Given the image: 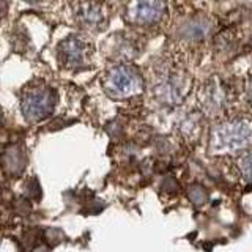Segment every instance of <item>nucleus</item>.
I'll list each match as a JSON object with an SVG mask.
<instances>
[{"label":"nucleus","instance_id":"nucleus-16","mask_svg":"<svg viewBox=\"0 0 252 252\" xmlns=\"http://www.w3.org/2000/svg\"><path fill=\"white\" fill-rule=\"evenodd\" d=\"M26 2H30V3H35V2H39V0H26Z\"/></svg>","mask_w":252,"mask_h":252},{"label":"nucleus","instance_id":"nucleus-7","mask_svg":"<svg viewBox=\"0 0 252 252\" xmlns=\"http://www.w3.org/2000/svg\"><path fill=\"white\" fill-rule=\"evenodd\" d=\"M185 93V77L180 74H167L156 87L158 98L165 104H178Z\"/></svg>","mask_w":252,"mask_h":252},{"label":"nucleus","instance_id":"nucleus-5","mask_svg":"<svg viewBox=\"0 0 252 252\" xmlns=\"http://www.w3.org/2000/svg\"><path fill=\"white\" fill-rule=\"evenodd\" d=\"M59 60L65 68L81 66L87 55V43L79 36H69L59 44L57 47Z\"/></svg>","mask_w":252,"mask_h":252},{"label":"nucleus","instance_id":"nucleus-3","mask_svg":"<svg viewBox=\"0 0 252 252\" xmlns=\"http://www.w3.org/2000/svg\"><path fill=\"white\" fill-rule=\"evenodd\" d=\"M55 92L47 85H32L22 93L21 109L29 122H39L52 114L55 106Z\"/></svg>","mask_w":252,"mask_h":252},{"label":"nucleus","instance_id":"nucleus-9","mask_svg":"<svg viewBox=\"0 0 252 252\" xmlns=\"http://www.w3.org/2000/svg\"><path fill=\"white\" fill-rule=\"evenodd\" d=\"M227 102V89L224 84L211 81L203 90V104L211 112H218Z\"/></svg>","mask_w":252,"mask_h":252},{"label":"nucleus","instance_id":"nucleus-14","mask_svg":"<svg viewBox=\"0 0 252 252\" xmlns=\"http://www.w3.org/2000/svg\"><path fill=\"white\" fill-rule=\"evenodd\" d=\"M6 10H8V3L5 2V0H0V18H3Z\"/></svg>","mask_w":252,"mask_h":252},{"label":"nucleus","instance_id":"nucleus-10","mask_svg":"<svg viewBox=\"0 0 252 252\" xmlns=\"http://www.w3.org/2000/svg\"><path fill=\"white\" fill-rule=\"evenodd\" d=\"M210 26L203 19H192L183 27V35L189 39H202L208 33Z\"/></svg>","mask_w":252,"mask_h":252},{"label":"nucleus","instance_id":"nucleus-15","mask_svg":"<svg viewBox=\"0 0 252 252\" xmlns=\"http://www.w3.org/2000/svg\"><path fill=\"white\" fill-rule=\"evenodd\" d=\"M249 96H251V99H252V76H251V79H249Z\"/></svg>","mask_w":252,"mask_h":252},{"label":"nucleus","instance_id":"nucleus-2","mask_svg":"<svg viewBox=\"0 0 252 252\" xmlns=\"http://www.w3.org/2000/svg\"><path fill=\"white\" fill-rule=\"evenodd\" d=\"M104 89L112 98H131L144 89V81L139 71L128 65H117L104 76Z\"/></svg>","mask_w":252,"mask_h":252},{"label":"nucleus","instance_id":"nucleus-8","mask_svg":"<svg viewBox=\"0 0 252 252\" xmlns=\"http://www.w3.org/2000/svg\"><path fill=\"white\" fill-rule=\"evenodd\" d=\"M0 162H2V167L6 173L10 175H21L22 170L26 169V155H24V150L19 145H11L5 150V153L0 158Z\"/></svg>","mask_w":252,"mask_h":252},{"label":"nucleus","instance_id":"nucleus-18","mask_svg":"<svg viewBox=\"0 0 252 252\" xmlns=\"http://www.w3.org/2000/svg\"><path fill=\"white\" fill-rule=\"evenodd\" d=\"M0 197H2V189H0Z\"/></svg>","mask_w":252,"mask_h":252},{"label":"nucleus","instance_id":"nucleus-4","mask_svg":"<svg viewBox=\"0 0 252 252\" xmlns=\"http://www.w3.org/2000/svg\"><path fill=\"white\" fill-rule=\"evenodd\" d=\"M164 0H131L125 10V18L136 26H153L165 14Z\"/></svg>","mask_w":252,"mask_h":252},{"label":"nucleus","instance_id":"nucleus-1","mask_svg":"<svg viewBox=\"0 0 252 252\" xmlns=\"http://www.w3.org/2000/svg\"><path fill=\"white\" fill-rule=\"evenodd\" d=\"M252 144V123L249 120H232L218 125L211 131V153L224 155L248 148Z\"/></svg>","mask_w":252,"mask_h":252},{"label":"nucleus","instance_id":"nucleus-17","mask_svg":"<svg viewBox=\"0 0 252 252\" xmlns=\"http://www.w3.org/2000/svg\"><path fill=\"white\" fill-rule=\"evenodd\" d=\"M2 122H3V117H2V112H0V125H2Z\"/></svg>","mask_w":252,"mask_h":252},{"label":"nucleus","instance_id":"nucleus-6","mask_svg":"<svg viewBox=\"0 0 252 252\" xmlns=\"http://www.w3.org/2000/svg\"><path fill=\"white\" fill-rule=\"evenodd\" d=\"M74 14L85 26H99L106 21V6L102 0H76Z\"/></svg>","mask_w":252,"mask_h":252},{"label":"nucleus","instance_id":"nucleus-12","mask_svg":"<svg viewBox=\"0 0 252 252\" xmlns=\"http://www.w3.org/2000/svg\"><path fill=\"white\" fill-rule=\"evenodd\" d=\"M188 195L189 199H191L194 203L200 205L205 202V199H207V192H205V189L202 186H192L191 189L188 191Z\"/></svg>","mask_w":252,"mask_h":252},{"label":"nucleus","instance_id":"nucleus-11","mask_svg":"<svg viewBox=\"0 0 252 252\" xmlns=\"http://www.w3.org/2000/svg\"><path fill=\"white\" fill-rule=\"evenodd\" d=\"M238 165H240V172H241L243 178L252 183V152H248L246 155H243L240 158Z\"/></svg>","mask_w":252,"mask_h":252},{"label":"nucleus","instance_id":"nucleus-13","mask_svg":"<svg viewBox=\"0 0 252 252\" xmlns=\"http://www.w3.org/2000/svg\"><path fill=\"white\" fill-rule=\"evenodd\" d=\"M26 192H27L29 197H32V199H33V197L36 200L41 199V188H39L36 180H30L29 181L27 186H26Z\"/></svg>","mask_w":252,"mask_h":252}]
</instances>
